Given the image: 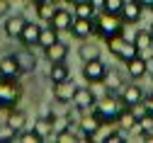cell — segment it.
I'll return each mask as SVG.
<instances>
[{
	"label": "cell",
	"mask_w": 153,
	"mask_h": 143,
	"mask_svg": "<svg viewBox=\"0 0 153 143\" xmlns=\"http://www.w3.org/2000/svg\"><path fill=\"white\" fill-rule=\"evenodd\" d=\"M25 24H27V19H25L22 15H12V17L5 19V34H7L10 39H20Z\"/></svg>",
	"instance_id": "16"
},
{
	"label": "cell",
	"mask_w": 153,
	"mask_h": 143,
	"mask_svg": "<svg viewBox=\"0 0 153 143\" xmlns=\"http://www.w3.org/2000/svg\"><path fill=\"white\" fill-rule=\"evenodd\" d=\"M22 73H25V70H22V61H20V56L10 53V56H3V58H0V78L17 80Z\"/></svg>",
	"instance_id": "6"
},
{
	"label": "cell",
	"mask_w": 153,
	"mask_h": 143,
	"mask_svg": "<svg viewBox=\"0 0 153 143\" xmlns=\"http://www.w3.org/2000/svg\"><path fill=\"white\" fill-rule=\"evenodd\" d=\"M124 41H126V39H124V34H117V36H109V39H107V49H109V53H112L114 58L119 56V51H122Z\"/></svg>",
	"instance_id": "28"
},
{
	"label": "cell",
	"mask_w": 153,
	"mask_h": 143,
	"mask_svg": "<svg viewBox=\"0 0 153 143\" xmlns=\"http://www.w3.org/2000/svg\"><path fill=\"white\" fill-rule=\"evenodd\" d=\"M124 3H126V0H107L102 10H105V12H112V15H122Z\"/></svg>",
	"instance_id": "30"
},
{
	"label": "cell",
	"mask_w": 153,
	"mask_h": 143,
	"mask_svg": "<svg viewBox=\"0 0 153 143\" xmlns=\"http://www.w3.org/2000/svg\"><path fill=\"white\" fill-rule=\"evenodd\" d=\"M134 41H136V46H139V49L151 46V44H153V32H151V29H146V27L136 29V34H134Z\"/></svg>",
	"instance_id": "26"
},
{
	"label": "cell",
	"mask_w": 153,
	"mask_h": 143,
	"mask_svg": "<svg viewBox=\"0 0 153 143\" xmlns=\"http://www.w3.org/2000/svg\"><path fill=\"white\" fill-rule=\"evenodd\" d=\"M71 78V68L66 66V61H59V63H51L49 68V80L51 83H61V80Z\"/></svg>",
	"instance_id": "19"
},
{
	"label": "cell",
	"mask_w": 153,
	"mask_h": 143,
	"mask_svg": "<svg viewBox=\"0 0 153 143\" xmlns=\"http://www.w3.org/2000/svg\"><path fill=\"white\" fill-rule=\"evenodd\" d=\"M124 75L119 73V70H109L107 68V75H105V80H102V85H105V90H107V95H119V90L124 87Z\"/></svg>",
	"instance_id": "12"
},
{
	"label": "cell",
	"mask_w": 153,
	"mask_h": 143,
	"mask_svg": "<svg viewBox=\"0 0 153 143\" xmlns=\"http://www.w3.org/2000/svg\"><path fill=\"white\" fill-rule=\"evenodd\" d=\"M105 75H107V66L102 63L100 58H92V61H85V63H83V78H85V83L97 85V83L105 80Z\"/></svg>",
	"instance_id": "4"
},
{
	"label": "cell",
	"mask_w": 153,
	"mask_h": 143,
	"mask_svg": "<svg viewBox=\"0 0 153 143\" xmlns=\"http://www.w3.org/2000/svg\"><path fill=\"white\" fill-rule=\"evenodd\" d=\"M71 102H73V107L78 109L80 114H88V112H92V107H95V102H97V97H95V92H92L90 87H75Z\"/></svg>",
	"instance_id": "5"
},
{
	"label": "cell",
	"mask_w": 153,
	"mask_h": 143,
	"mask_svg": "<svg viewBox=\"0 0 153 143\" xmlns=\"http://www.w3.org/2000/svg\"><path fill=\"white\" fill-rule=\"evenodd\" d=\"M56 3H68V0H56Z\"/></svg>",
	"instance_id": "41"
},
{
	"label": "cell",
	"mask_w": 153,
	"mask_h": 143,
	"mask_svg": "<svg viewBox=\"0 0 153 143\" xmlns=\"http://www.w3.org/2000/svg\"><path fill=\"white\" fill-rule=\"evenodd\" d=\"M15 143H42V138L34 133V129H22V131H17Z\"/></svg>",
	"instance_id": "27"
},
{
	"label": "cell",
	"mask_w": 153,
	"mask_h": 143,
	"mask_svg": "<svg viewBox=\"0 0 153 143\" xmlns=\"http://www.w3.org/2000/svg\"><path fill=\"white\" fill-rule=\"evenodd\" d=\"M39 34H42V24H32V22H27L25 24V29H22V34H20V41L25 49H32V46H39Z\"/></svg>",
	"instance_id": "10"
},
{
	"label": "cell",
	"mask_w": 153,
	"mask_h": 143,
	"mask_svg": "<svg viewBox=\"0 0 153 143\" xmlns=\"http://www.w3.org/2000/svg\"><path fill=\"white\" fill-rule=\"evenodd\" d=\"M95 15H97V7H95L90 0L88 3H78L73 5V17H83V19H95Z\"/></svg>",
	"instance_id": "22"
},
{
	"label": "cell",
	"mask_w": 153,
	"mask_h": 143,
	"mask_svg": "<svg viewBox=\"0 0 153 143\" xmlns=\"http://www.w3.org/2000/svg\"><path fill=\"white\" fill-rule=\"evenodd\" d=\"M124 19L122 15H112V12H105L100 10L95 15V36H102L105 41L109 36H117V34H124Z\"/></svg>",
	"instance_id": "1"
},
{
	"label": "cell",
	"mask_w": 153,
	"mask_h": 143,
	"mask_svg": "<svg viewBox=\"0 0 153 143\" xmlns=\"http://www.w3.org/2000/svg\"><path fill=\"white\" fill-rule=\"evenodd\" d=\"M139 56L146 61V63H151V61H153V44H151V46H146V49H141V51H139Z\"/></svg>",
	"instance_id": "33"
},
{
	"label": "cell",
	"mask_w": 153,
	"mask_h": 143,
	"mask_svg": "<svg viewBox=\"0 0 153 143\" xmlns=\"http://www.w3.org/2000/svg\"><path fill=\"white\" fill-rule=\"evenodd\" d=\"M66 56H68V44H63L61 39H59L56 44H51V46L44 49V58L49 61V63H59V61H66Z\"/></svg>",
	"instance_id": "13"
},
{
	"label": "cell",
	"mask_w": 153,
	"mask_h": 143,
	"mask_svg": "<svg viewBox=\"0 0 153 143\" xmlns=\"http://www.w3.org/2000/svg\"><path fill=\"white\" fill-rule=\"evenodd\" d=\"M22 99V87L17 80H7V78H0V109H15L17 102Z\"/></svg>",
	"instance_id": "3"
},
{
	"label": "cell",
	"mask_w": 153,
	"mask_h": 143,
	"mask_svg": "<svg viewBox=\"0 0 153 143\" xmlns=\"http://www.w3.org/2000/svg\"><path fill=\"white\" fill-rule=\"evenodd\" d=\"M73 92H75V85H73L71 78L68 80H61V83H53V90H51L53 99L61 102V104H68V102L73 99Z\"/></svg>",
	"instance_id": "9"
},
{
	"label": "cell",
	"mask_w": 153,
	"mask_h": 143,
	"mask_svg": "<svg viewBox=\"0 0 153 143\" xmlns=\"http://www.w3.org/2000/svg\"><path fill=\"white\" fill-rule=\"evenodd\" d=\"M90 3H92L95 7H97V10H102V7H105V3H107V0H90Z\"/></svg>",
	"instance_id": "36"
},
{
	"label": "cell",
	"mask_w": 153,
	"mask_h": 143,
	"mask_svg": "<svg viewBox=\"0 0 153 143\" xmlns=\"http://www.w3.org/2000/svg\"><path fill=\"white\" fill-rule=\"evenodd\" d=\"M139 3H141L143 7H153V0H139Z\"/></svg>",
	"instance_id": "37"
},
{
	"label": "cell",
	"mask_w": 153,
	"mask_h": 143,
	"mask_svg": "<svg viewBox=\"0 0 153 143\" xmlns=\"http://www.w3.org/2000/svg\"><path fill=\"white\" fill-rule=\"evenodd\" d=\"M124 107H126V104L119 99V95H107L105 99L95 102L92 114L97 116L102 124H114V121H117V116H119V112H122Z\"/></svg>",
	"instance_id": "2"
},
{
	"label": "cell",
	"mask_w": 153,
	"mask_h": 143,
	"mask_svg": "<svg viewBox=\"0 0 153 143\" xmlns=\"http://www.w3.org/2000/svg\"><path fill=\"white\" fill-rule=\"evenodd\" d=\"M51 24L59 29V32H68L73 24V12H68L66 7H56L53 17H51Z\"/></svg>",
	"instance_id": "14"
},
{
	"label": "cell",
	"mask_w": 153,
	"mask_h": 143,
	"mask_svg": "<svg viewBox=\"0 0 153 143\" xmlns=\"http://www.w3.org/2000/svg\"><path fill=\"white\" fill-rule=\"evenodd\" d=\"M7 10H10V5H7V0H0V19H3V17L7 15Z\"/></svg>",
	"instance_id": "34"
},
{
	"label": "cell",
	"mask_w": 153,
	"mask_h": 143,
	"mask_svg": "<svg viewBox=\"0 0 153 143\" xmlns=\"http://www.w3.org/2000/svg\"><path fill=\"white\" fill-rule=\"evenodd\" d=\"M32 129H34V133L42 138V143L44 141H53V121L49 119V116H44V119H36L34 124H32Z\"/></svg>",
	"instance_id": "15"
},
{
	"label": "cell",
	"mask_w": 153,
	"mask_h": 143,
	"mask_svg": "<svg viewBox=\"0 0 153 143\" xmlns=\"http://www.w3.org/2000/svg\"><path fill=\"white\" fill-rule=\"evenodd\" d=\"M139 46H136V41H134V39H131V41H129V39H126V41H124V46H122V51H119V61H122V63H129V61L131 58H136L139 56Z\"/></svg>",
	"instance_id": "24"
},
{
	"label": "cell",
	"mask_w": 153,
	"mask_h": 143,
	"mask_svg": "<svg viewBox=\"0 0 153 143\" xmlns=\"http://www.w3.org/2000/svg\"><path fill=\"white\" fill-rule=\"evenodd\" d=\"M32 3H34V5H39V3H46V0H32Z\"/></svg>",
	"instance_id": "40"
},
{
	"label": "cell",
	"mask_w": 153,
	"mask_h": 143,
	"mask_svg": "<svg viewBox=\"0 0 153 143\" xmlns=\"http://www.w3.org/2000/svg\"><path fill=\"white\" fill-rule=\"evenodd\" d=\"M143 97H146V92H143V87L136 85V83H124V87L119 90V99L124 102L126 107H129V104H136V102H141Z\"/></svg>",
	"instance_id": "8"
},
{
	"label": "cell",
	"mask_w": 153,
	"mask_h": 143,
	"mask_svg": "<svg viewBox=\"0 0 153 143\" xmlns=\"http://www.w3.org/2000/svg\"><path fill=\"white\" fill-rule=\"evenodd\" d=\"M78 56H80V61L85 63V61H92V58H100V46L97 44H80V49H78Z\"/></svg>",
	"instance_id": "25"
},
{
	"label": "cell",
	"mask_w": 153,
	"mask_h": 143,
	"mask_svg": "<svg viewBox=\"0 0 153 143\" xmlns=\"http://www.w3.org/2000/svg\"><path fill=\"white\" fill-rule=\"evenodd\" d=\"M5 124L15 131V136H17V131H22V129H27V114L25 112H20V109H10L7 112V116H5Z\"/></svg>",
	"instance_id": "18"
},
{
	"label": "cell",
	"mask_w": 153,
	"mask_h": 143,
	"mask_svg": "<svg viewBox=\"0 0 153 143\" xmlns=\"http://www.w3.org/2000/svg\"><path fill=\"white\" fill-rule=\"evenodd\" d=\"M136 124H139V119H136V116H134V112H131L129 107H124V109L119 112V116H117V126L131 133V129H134V126H136Z\"/></svg>",
	"instance_id": "21"
},
{
	"label": "cell",
	"mask_w": 153,
	"mask_h": 143,
	"mask_svg": "<svg viewBox=\"0 0 153 143\" xmlns=\"http://www.w3.org/2000/svg\"><path fill=\"white\" fill-rule=\"evenodd\" d=\"M124 66H126V73H129V78H131V80H141V78L148 73V63H146L141 56L131 58L129 63H124Z\"/></svg>",
	"instance_id": "17"
},
{
	"label": "cell",
	"mask_w": 153,
	"mask_h": 143,
	"mask_svg": "<svg viewBox=\"0 0 153 143\" xmlns=\"http://www.w3.org/2000/svg\"><path fill=\"white\" fill-rule=\"evenodd\" d=\"M53 141L56 143H75V133H73V129H59L53 133Z\"/></svg>",
	"instance_id": "29"
},
{
	"label": "cell",
	"mask_w": 153,
	"mask_h": 143,
	"mask_svg": "<svg viewBox=\"0 0 153 143\" xmlns=\"http://www.w3.org/2000/svg\"><path fill=\"white\" fill-rule=\"evenodd\" d=\"M71 5H78V3H88V0H68Z\"/></svg>",
	"instance_id": "38"
},
{
	"label": "cell",
	"mask_w": 153,
	"mask_h": 143,
	"mask_svg": "<svg viewBox=\"0 0 153 143\" xmlns=\"http://www.w3.org/2000/svg\"><path fill=\"white\" fill-rule=\"evenodd\" d=\"M75 39H80V41H85V39H90L95 34V19H83V17H73V24L68 29Z\"/></svg>",
	"instance_id": "7"
},
{
	"label": "cell",
	"mask_w": 153,
	"mask_h": 143,
	"mask_svg": "<svg viewBox=\"0 0 153 143\" xmlns=\"http://www.w3.org/2000/svg\"><path fill=\"white\" fill-rule=\"evenodd\" d=\"M148 73H151V80H153V61L148 63Z\"/></svg>",
	"instance_id": "39"
},
{
	"label": "cell",
	"mask_w": 153,
	"mask_h": 143,
	"mask_svg": "<svg viewBox=\"0 0 153 143\" xmlns=\"http://www.w3.org/2000/svg\"><path fill=\"white\" fill-rule=\"evenodd\" d=\"M148 29H151V32H153V22H151V27H148Z\"/></svg>",
	"instance_id": "42"
},
{
	"label": "cell",
	"mask_w": 153,
	"mask_h": 143,
	"mask_svg": "<svg viewBox=\"0 0 153 143\" xmlns=\"http://www.w3.org/2000/svg\"><path fill=\"white\" fill-rule=\"evenodd\" d=\"M0 141H15V131L7 124H0Z\"/></svg>",
	"instance_id": "32"
},
{
	"label": "cell",
	"mask_w": 153,
	"mask_h": 143,
	"mask_svg": "<svg viewBox=\"0 0 153 143\" xmlns=\"http://www.w3.org/2000/svg\"><path fill=\"white\" fill-rule=\"evenodd\" d=\"M143 102H146V107H148V114H153V92H151V95H146V97H143Z\"/></svg>",
	"instance_id": "35"
},
{
	"label": "cell",
	"mask_w": 153,
	"mask_h": 143,
	"mask_svg": "<svg viewBox=\"0 0 153 143\" xmlns=\"http://www.w3.org/2000/svg\"><path fill=\"white\" fill-rule=\"evenodd\" d=\"M59 41V29H56L51 22L46 24V27H42V34H39V46L42 49H46V46H51V44H56Z\"/></svg>",
	"instance_id": "20"
},
{
	"label": "cell",
	"mask_w": 153,
	"mask_h": 143,
	"mask_svg": "<svg viewBox=\"0 0 153 143\" xmlns=\"http://www.w3.org/2000/svg\"><path fill=\"white\" fill-rule=\"evenodd\" d=\"M56 0H46V3H39L36 5V17L42 19V22H51V17H53V12H56Z\"/></svg>",
	"instance_id": "23"
},
{
	"label": "cell",
	"mask_w": 153,
	"mask_h": 143,
	"mask_svg": "<svg viewBox=\"0 0 153 143\" xmlns=\"http://www.w3.org/2000/svg\"><path fill=\"white\" fill-rule=\"evenodd\" d=\"M129 109L134 112V116H136V119H143V116L148 114V107H146V102H143V99L136 102V104H129Z\"/></svg>",
	"instance_id": "31"
},
{
	"label": "cell",
	"mask_w": 153,
	"mask_h": 143,
	"mask_svg": "<svg viewBox=\"0 0 153 143\" xmlns=\"http://www.w3.org/2000/svg\"><path fill=\"white\" fill-rule=\"evenodd\" d=\"M143 10H146V7L139 3V0H126V3H124V10H122V19H124L126 24H136L139 19L143 17Z\"/></svg>",
	"instance_id": "11"
},
{
	"label": "cell",
	"mask_w": 153,
	"mask_h": 143,
	"mask_svg": "<svg viewBox=\"0 0 153 143\" xmlns=\"http://www.w3.org/2000/svg\"><path fill=\"white\" fill-rule=\"evenodd\" d=\"M151 10H153V7H151Z\"/></svg>",
	"instance_id": "43"
}]
</instances>
